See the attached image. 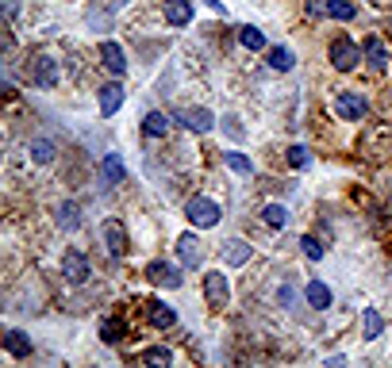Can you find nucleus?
Returning <instances> with one entry per match:
<instances>
[{
	"instance_id": "9d476101",
	"label": "nucleus",
	"mask_w": 392,
	"mask_h": 368,
	"mask_svg": "<svg viewBox=\"0 0 392 368\" xmlns=\"http://www.w3.org/2000/svg\"><path fill=\"white\" fill-rule=\"evenodd\" d=\"M123 100H127L123 81H112V85H104V89L96 92V104H101V115H116L119 107H123Z\"/></svg>"
},
{
	"instance_id": "412c9836",
	"label": "nucleus",
	"mask_w": 392,
	"mask_h": 368,
	"mask_svg": "<svg viewBox=\"0 0 392 368\" xmlns=\"http://www.w3.org/2000/svg\"><path fill=\"white\" fill-rule=\"evenodd\" d=\"M223 165H227L231 173H239V177H254V161H250L246 154H239V150H227V154H223Z\"/></svg>"
},
{
	"instance_id": "6ab92c4d",
	"label": "nucleus",
	"mask_w": 392,
	"mask_h": 368,
	"mask_svg": "<svg viewBox=\"0 0 392 368\" xmlns=\"http://www.w3.org/2000/svg\"><path fill=\"white\" fill-rule=\"evenodd\" d=\"M35 85H42V89L58 85V62L54 58H35Z\"/></svg>"
},
{
	"instance_id": "aec40b11",
	"label": "nucleus",
	"mask_w": 392,
	"mask_h": 368,
	"mask_svg": "<svg viewBox=\"0 0 392 368\" xmlns=\"http://www.w3.org/2000/svg\"><path fill=\"white\" fill-rule=\"evenodd\" d=\"M4 349L24 360V357H31V338H27L24 330H8V334H4Z\"/></svg>"
},
{
	"instance_id": "f257e3e1",
	"label": "nucleus",
	"mask_w": 392,
	"mask_h": 368,
	"mask_svg": "<svg viewBox=\"0 0 392 368\" xmlns=\"http://www.w3.org/2000/svg\"><path fill=\"white\" fill-rule=\"evenodd\" d=\"M185 219H189L196 230H208V227H216V222L223 219V207H219L216 200H208V196H192L189 204H185Z\"/></svg>"
},
{
	"instance_id": "423d86ee",
	"label": "nucleus",
	"mask_w": 392,
	"mask_h": 368,
	"mask_svg": "<svg viewBox=\"0 0 392 368\" xmlns=\"http://www.w3.org/2000/svg\"><path fill=\"white\" fill-rule=\"evenodd\" d=\"M146 280H151L154 288H181L185 272L177 269V265H169V261H151L146 265Z\"/></svg>"
},
{
	"instance_id": "2f4dec72",
	"label": "nucleus",
	"mask_w": 392,
	"mask_h": 368,
	"mask_svg": "<svg viewBox=\"0 0 392 368\" xmlns=\"http://www.w3.org/2000/svg\"><path fill=\"white\" fill-rule=\"evenodd\" d=\"M300 254L308 257V261H323V245H319L316 238H308V234H304V238H300Z\"/></svg>"
},
{
	"instance_id": "473e14b6",
	"label": "nucleus",
	"mask_w": 392,
	"mask_h": 368,
	"mask_svg": "<svg viewBox=\"0 0 392 368\" xmlns=\"http://www.w3.org/2000/svg\"><path fill=\"white\" fill-rule=\"evenodd\" d=\"M223 131L231 134V139H242V127H239V119H235V115H227V119H223Z\"/></svg>"
},
{
	"instance_id": "f8f14e48",
	"label": "nucleus",
	"mask_w": 392,
	"mask_h": 368,
	"mask_svg": "<svg viewBox=\"0 0 392 368\" xmlns=\"http://www.w3.org/2000/svg\"><path fill=\"white\" fill-rule=\"evenodd\" d=\"M162 16L169 27H189L192 24V0H166L162 4Z\"/></svg>"
},
{
	"instance_id": "c9c22d12",
	"label": "nucleus",
	"mask_w": 392,
	"mask_h": 368,
	"mask_svg": "<svg viewBox=\"0 0 392 368\" xmlns=\"http://www.w3.org/2000/svg\"><path fill=\"white\" fill-rule=\"evenodd\" d=\"M204 4H208V8H212V12H219V16H223V12H227V8H223V4H219V0H204Z\"/></svg>"
},
{
	"instance_id": "20e7f679",
	"label": "nucleus",
	"mask_w": 392,
	"mask_h": 368,
	"mask_svg": "<svg viewBox=\"0 0 392 368\" xmlns=\"http://www.w3.org/2000/svg\"><path fill=\"white\" fill-rule=\"evenodd\" d=\"M177 123L192 134H208L212 127H216V112H208V107H181V112H177Z\"/></svg>"
},
{
	"instance_id": "7ed1b4c3",
	"label": "nucleus",
	"mask_w": 392,
	"mask_h": 368,
	"mask_svg": "<svg viewBox=\"0 0 392 368\" xmlns=\"http://www.w3.org/2000/svg\"><path fill=\"white\" fill-rule=\"evenodd\" d=\"M366 62V54H361V46L354 39H346V35H339V39L331 42V66L339 69V73H354V69Z\"/></svg>"
},
{
	"instance_id": "f704fd0d",
	"label": "nucleus",
	"mask_w": 392,
	"mask_h": 368,
	"mask_svg": "<svg viewBox=\"0 0 392 368\" xmlns=\"http://www.w3.org/2000/svg\"><path fill=\"white\" fill-rule=\"evenodd\" d=\"M281 303L292 311V303H296V292H292V288H284V292H281Z\"/></svg>"
},
{
	"instance_id": "a878e982",
	"label": "nucleus",
	"mask_w": 392,
	"mask_h": 368,
	"mask_svg": "<svg viewBox=\"0 0 392 368\" xmlns=\"http://www.w3.org/2000/svg\"><path fill=\"white\" fill-rule=\"evenodd\" d=\"M361 330H366V342H373V338H381L384 334V319L369 307L366 315H361Z\"/></svg>"
},
{
	"instance_id": "9b49d317",
	"label": "nucleus",
	"mask_w": 392,
	"mask_h": 368,
	"mask_svg": "<svg viewBox=\"0 0 392 368\" xmlns=\"http://www.w3.org/2000/svg\"><path fill=\"white\" fill-rule=\"evenodd\" d=\"M361 54H366V62H369V69H373V73L389 69V46H384L377 35H366V42H361Z\"/></svg>"
},
{
	"instance_id": "39448f33",
	"label": "nucleus",
	"mask_w": 392,
	"mask_h": 368,
	"mask_svg": "<svg viewBox=\"0 0 392 368\" xmlns=\"http://www.w3.org/2000/svg\"><path fill=\"white\" fill-rule=\"evenodd\" d=\"M62 277H66L69 284H85V280L92 277L89 257H85L81 249H66V254H62Z\"/></svg>"
},
{
	"instance_id": "c756f323",
	"label": "nucleus",
	"mask_w": 392,
	"mask_h": 368,
	"mask_svg": "<svg viewBox=\"0 0 392 368\" xmlns=\"http://www.w3.org/2000/svg\"><path fill=\"white\" fill-rule=\"evenodd\" d=\"M101 338H104L108 345H116L119 338H123V322H119V319H104V322H101Z\"/></svg>"
},
{
	"instance_id": "72a5a7b5",
	"label": "nucleus",
	"mask_w": 392,
	"mask_h": 368,
	"mask_svg": "<svg viewBox=\"0 0 392 368\" xmlns=\"http://www.w3.org/2000/svg\"><path fill=\"white\" fill-rule=\"evenodd\" d=\"M308 16H312V19L327 16V0H308Z\"/></svg>"
},
{
	"instance_id": "dca6fc26",
	"label": "nucleus",
	"mask_w": 392,
	"mask_h": 368,
	"mask_svg": "<svg viewBox=\"0 0 392 368\" xmlns=\"http://www.w3.org/2000/svg\"><path fill=\"white\" fill-rule=\"evenodd\" d=\"M304 303H308L312 311H327V307H331V288H327L323 280H308V284H304Z\"/></svg>"
},
{
	"instance_id": "a211bd4d",
	"label": "nucleus",
	"mask_w": 392,
	"mask_h": 368,
	"mask_svg": "<svg viewBox=\"0 0 392 368\" xmlns=\"http://www.w3.org/2000/svg\"><path fill=\"white\" fill-rule=\"evenodd\" d=\"M54 222H58L66 234H74V230H81V207L74 204V200H66V204H58V211H54Z\"/></svg>"
},
{
	"instance_id": "b1692460",
	"label": "nucleus",
	"mask_w": 392,
	"mask_h": 368,
	"mask_svg": "<svg viewBox=\"0 0 392 368\" xmlns=\"http://www.w3.org/2000/svg\"><path fill=\"white\" fill-rule=\"evenodd\" d=\"M239 42H242L246 50H254V54H258V50H266V35H262L258 27H250V24L239 27Z\"/></svg>"
},
{
	"instance_id": "5701e85b",
	"label": "nucleus",
	"mask_w": 392,
	"mask_h": 368,
	"mask_svg": "<svg viewBox=\"0 0 392 368\" xmlns=\"http://www.w3.org/2000/svg\"><path fill=\"white\" fill-rule=\"evenodd\" d=\"M142 131L154 134V139H162V134L169 131V119L162 112H146V115H142Z\"/></svg>"
},
{
	"instance_id": "7c9ffc66",
	"label": "nucleus",
	"mask_w": 392,
	"mask_h": 368,
	"mask_svg": "<svg viewBox=\"0 0 392 368\" xmlns=\"http://www.w3.org/2000/svg\"><path fill=\"white\" fill-rule=\"evenodd\" d=\"M289 165H292V169H308V165H312L308 146H300V142H296V146H289Z\"/></svg>"
},
{
	"instance_id": "4be33fe9",
	"label": "nucleus",
	"mask_w": 392,
	"mask_h": 368,
	"mask_svg": "<svg viewBox=\"0 0 392 368\" xmlns=\"http://www.w3.org/2000/svg\"><path fill=\"white\" fill-rule=\"evenodd\" d=\"M27 154H31V161H35V165H51V161H54V142L35 139L31 146H27Z\"/></svg>"
},
{
	"instance_id": "1a4fd4ad",
	"label": "nucleus",
	"mask_w": 392,
	"mask_h": 368,
	"mask_svg": "<svg viewBox=\"0 0 392 368\" xmlns=\"http://www.w3.org/2000/svg\"><path fill=\"white\" fill-rule=\"evenodd\" d=\"M101 62H104V69H108L112 77H123L127 73V54H123V46L112 42V39L101 42Z\"/></svg>"
},
{
	"instance_id": "6e6552de",
	"label": "nucleus",
	"mask_w": 392,
	"mask_h": 368,
	"mask_svg": "<svg viewBox=\"0 0 392 368\" xmlns=\"http://www.w3.org/2000/svg\"><path fill=\"white\" fill-rule=\"evenodd\" d=\"M177 261L185 265V269H201L204 265V245L196 234H181L177 238Z\"/></svg>"
},
{
	"instance_id": "f03ea898",
	"label": "nucleus",
	"mask_w": 392,
	"mask_h": 368,
	"mask_svg": "<svg viewBox=\"0 0 392 368\" xmlns=\"http://www.w3.org/2000/svg\"><path fill=\"white\" fill-rule=\"evenodd\" d=\"M334 115L346 119V123H361L369 115V96L366 92H354V89L334 92Z\"/></svg>"
},
{
	"instance_id": "ddd939ff",
	"label": "nucleus",
	"mask_w": 392,
	"mask_h": 368,
	"mask_svg": "<svg viewBox=\"0 0 392 368\" xmlns=\"http://www.w3.org/2000/svg\"><path fill=\"white\" fill-rule=\"evenodd\" d=\"M219 254H223V261L231 265V269H242V265L250 261V254H254V249H250V242H242V238H227Z\"/></svg>"
},
{
	"instance_id": "4468645a",
	"label": "nucleus",
	"mask_w": 392,
	"mask_h": 368,
	"mask_svg": "<svg viewBox=\"0 0 392 368\" xmlns=\"http://www.w3.org/2000/svg\"><path fill=\"white\" fill-rule=\"evenodd\" d=\"M104 245H108L112 257H123L127 254V230H123V222H116V219L104 222Z\"/></svg>"
},
{
	"instance_id": "c85d7f7f",
	"label": "nucleus",
	"mask_w": 392,
	"mask_h": 368,
	"mask_svg": "<svg viewBox=\"0 0 392 368\" xmlns=\"http://www.w3.org/2000/svg\"><path fill=\"white\" fill-rule=\"evenodd\" d=\"M142 360H146V365H158V368H169L173 365V353H169L166 345H154V349L142 353Z\"/></svg>"
},
{
	"instance_id": "bb28decb",
	"label": "nucleus",
	"mask_w": 392,
	"mask_h": 368,
	"mask_svg": "<svg viewBox=\"0 0 392 368\" xmlns=\"http://www.w3.org/2000/svg\"><path fill=\"white\" fill-rule=\"evenodd\" d=\"M104 180H108V184H119V180H123V157L119 154L104 157Z\"/></svg>"
},
{
	"instance_id": "f3484780",
	"label": "nucleus",
	"mask_w": 392,
	"mask_h": 368,
	"mask_svg": "<svg viewBox=\"0 0 392 368\" xmlns=\"http://www.w3.org/2000/svg\"><path fill=\"white\" fill-rule=\"evenodd\" d=\"M266 66L273 69V73H292V69H296V54H292L289 46H269L266 50Z\"/></svg>"
},
{
	"instance_id": "393cba45",
	"label": "nucleus",
	"mask_w": 392,
	"mask_h": 368,
	"mask_svg": "<svg viewBox=\"0 0 392 368\" xmlns=\"http://www.w3.org/2000/svg\"><path fill=\"white\" fill-rule=\"evenodd\" d=\"M327 16H331V19H342V24H350V19L358 16V8H354L350 0H327Z\"/></svg>"
},
{
	"instance_id": "cd10ccee",
	"label": "nucleus",
	"mask_w": 392,
	"mask_h": 368,
	"mask_svg": "<svg viewBox=\"0 0 392 368\" xmlns=\"http://www.w3.org/2000/svg\"><path fill=\"white\" fill-rule=\"evenodd\" d=\"M262 219H266V227H277V230H281L284 222H289V211H284L281 204H266V207H262Z\"/></svg>"
},
{
	"instance_id": "2eb2a0df",
	"label": "nucleus",
	"mask_w": 392,
	"mask_h": 368,
	"mask_svg": "<svg viewBox=\"0 0 392 368\" xmlns=\"http://www.w3.org/2000/svg\"><path fill=\"white\" fill-rule=\"evenodd\" d=\"M146 319H151L154 330H173L177 326V311L169 307V303H162V299H154L151 307H146Z\"/></svg>"
},
{
	"instance_id": "0eeeda50",
	"label": "nucleus",
	"mask_w": 392,
	"mask_h": 368,
	"mask_svg": "<svg viewBox=\"0 0 392 368\" xmlns=\"http://www.w3.org/2000/svg\"><path fill=\"white\" fill-rule=\"evenodd\" d=\"M204 295H208V303L216 307V311H223L227 303H231V288H227V277L223 272H204Z\"/></svg>"
}]
</instances>
